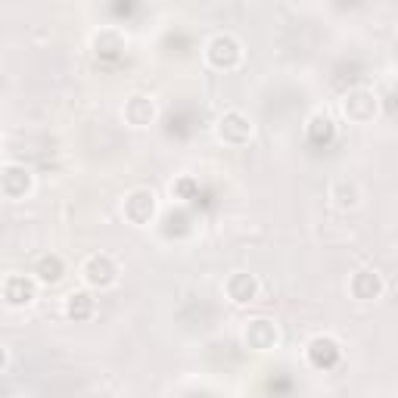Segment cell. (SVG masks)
Instances as JSON below:
<instances>
[{
    "label": "cell",
    "instance_id": "cell-1",
    "mask_svg": "<svg viewBox=\"0 0 398 398\" xmlns=\"http://www.w3.org/2000/svg\"><path fill=\"white\" fill-rule=\"evenodd\" d=\"M84 281L90 286H109L115 281V265L109 256H94L84 265Z\"/></svg>",
    "mask_w": 398,
    "mask_h": 398
},
{
    "label": "cell",
    "instance_id": "cell-2",
    "mask_svg": "<svg viewBox=\"0 0 398 398\" xmlns=\"http://www.w3.org/2000/svg\"><path fill=\"white\" fill-rule=\"evenodd\" d=\"M63 277V261L59 256H44L38 261V281L41 283H56Z\"/></svg>",
    "mask_w": 398,
    "mask_h": 398
}]
</instances>
